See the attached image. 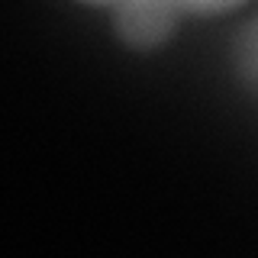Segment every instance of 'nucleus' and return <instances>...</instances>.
Masks as SVG:
<instances>
[{
  "instance_id": "obj_1",
  "label": "nucleus",
  "mask_w": 258,
  "mask_h": 258,
  "mask_svg": "<svg viewBox=\"0 0 258 258\" xmlns=\"http://www.w3.org/2000/svg\"><path fill=\"white\" fill-rule=\"evenodd\" d=\"M181 16L174 0H119L113 4V32L133 52H155L177 32Z\"/></svg>"
},
{
  "instance_id": "obj_3",
  "label": "nucleus",
  "mask_w": 258,
  "mask_h": 258,
  "mask_svg": "<svg viewBox=\"0 0 258 258\" xmlns=\"http://www.w3.org/2000/svg\"><path fill=\"white\" fill-rule=\"evenodd\" d=\"M174 4L190 16H223V13L245 7L248 0H174Z\"/></svg>"
},
{
  "instance_id": "obj_2",
  "label": "nucleus",
  "mask_w": 258,
  "mask_h": 258,
  "mask_svg": "<svg viewBox=\"0 0 258 258\" xmlns=\"http://www.w3.org/2000/svg\"><path fill=\"white\" fill-rule=\"evenodd\" d=\"M232 64L242 84L258 94V16H252L232 39Z\"/></svg>"
},
{
  "instance_id": "obj_4",
  "label": "nucleus",
  "mask_w": 258,
  "mask_h": 258,
  "mask_svg": "<svg viewBox=\"0 0 258 258\" xmlns=\"http://www.w3.org/2000/svg\"><path fill=\"white\" fill-rule=\"evenodd\" d=\"M78 4H84V7H113V4H119V0H78Z\"/></svg>"
}]
</instances>
